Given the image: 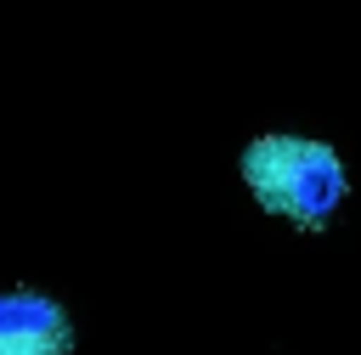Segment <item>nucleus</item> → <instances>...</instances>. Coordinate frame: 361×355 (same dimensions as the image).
Here are the masks:
<instances>
[{
  "label": "nucleus",
  "mask_w": 361,
  "mask_h": 355,
  "mask_svg": "<svg viewBox=\"0 0 361 355\" xmlns=\"http://www.w3.org/2000/svg\"><path fill=\"white\" fill-rule=\"evenodd\" d=\"M0 355H73V316L39 287H0Z\"/></svg>",
  "instance_id": "nucleus-2"
},
{
  "label": "nucleus",
  "mask_w": 361,
  "mask_h": 355,
  "mask_svg": "<svg viewBox=\"0 0 361 355\" xmlns=\"http://www.w3.org/2000/svg\"><path fill=\"white\" fill-rule=\"evenodd\" d=\"M243 186L265 214L293 220L299 231H327L338 203L350 197L344 158L316 135H259L243 147Z\"/></svg>",
  "instance_id": "nucleus-1"
}]
</instances>
